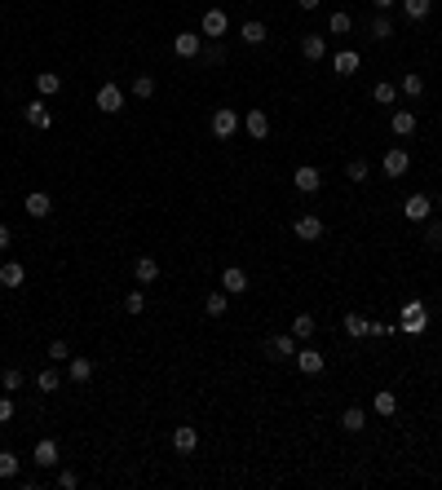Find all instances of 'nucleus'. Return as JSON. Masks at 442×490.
Listing matches in <instances>:
<instances>
[{
	"label": "nucleus",
	"instance_id": "1",
	"mask_svg": "<svg viewBox=\"0 0 442 490\" xmlns=\"http://www.w3.org/2000/svg\"><path fill=\"white\" fill-rule=\"evenodd\" d=\"M208 128H212V137L226 141V137H235L239 128H244V119H239L230 106H217V111H212V119H208Z\"/></svg>",
	"mask_w": 442,
	"mask_h": 490
},
{
	"label": "nucleus",
	"instance_id": "2",
	"mask_svg": "<svg viewBox=\"0 0 442 490\" xmlns=\"http://www.w3.org/2000/svg\"><path fill=\"white\" fill-rule=\"evenodd\" d=\"M230 31V18H226V9H204V18H199V35H204V40H221V35Z\"/></svg>",
	"mask_w": 442,
	"mask_h": 490
},
{
	"label": "nucleus",
	"instance_id": "3",
	"mask_svg": "<svg viewBox=\"0 0 442 490\" xmlns=\"http://www.w3.org/2000/svg\"><path fill=\"white\" fill-rule=\"evenodd\" d=\"M323 230H328V225H323V217H314V212H301V217L292 221V234L301 238V243H314V238H323Z\"/></svg>",
	"mask_w": 442,
	"mask_h": 490
},
{
	"label": "nucleus",
	"instance_id": "4",
	"mask_svg": "<svg viewBox=\"0 0 442 490\" xmlns=\"http://www.w3.org/2000/svg\"><path fill=\"white\" fill-rule=\"evenodd\" d=\"M402 217H407L411 225H425L429 217H434V199H429V195H407V203H402Z\"/></svg>",
	"mask_w": 442,
	"mask_h": 490
},
{
	"label": "nucleus",
	"instance_id": "5",
	"mask_svg": "<svg viewBox=\"0 0 442 490\" xmlns=\"http://www.w3.org/2000/svg\"><path fill=\"white\" fill-rule=\"evenodd\" d=\"M266 358H274V362H288V358H296V336H292V331L270 336V340H266Z\"/></svg>",
	"mask_w": 442,
	"mask_h": 490
},
{
	"label": "nucleus",
	"instance_id": "6",
	"mask_svg": "<svg viewBox=\"0 0 442 490\" xmlns=\"http://www.w3.org/2000/svg\"><path fill=\"white\" fill-rule=\"evenodd\" d=\"M173 450L177 455H195L199 450V428L195 424H177L173 428Z\"/></svg>",
	"mask_w": 442,
	"mask_h": 490
},
{
	"label": "nucleus",
	"instance_id": "7",
	"mask_svg": "<svg viewBox=\"0 0 442 490\" xmlns=\"http://www.w3.org/2000/svg\"><path fill=\"white\" fill-rule=\"evenodd\" d=\"M244 133L253 137V141H266L270 137V115L261 111V106H253V111L244 115Z\"/></svg>",
	"mask_w": 442,
	"mask_h": 490
},
{
	"label": "nucleus",
	"instance_id": "8",
	"mask_svg": "<svg viewBox=\"0 0 442 490\" xmlns=\"http://www.w3.org/2000/svg\"><path fill=\"white\" fill-rule=\"evenodd\" d=\"M93 102H98V111H102V115H119V111H124V89H115V85H102Z\"/></svg>",
	"mask_w": 442,
	"mask_h": 490
},
{
	"label": "nucleus",
	"instance_id": "9",
	"mask_svg": "<svg viewBox=\"0 0 442 490\" xmlns=\"http://www.w3.org/2000/svg\"><path fill=\"white\" fill-rule=\"evenodd\" d=\"M31 464H35V469H58V464H62V460H58V441L40 437V441H35V450H31Z\"/></svg>",
	"mask_w": 442,
	"mask_h": 490
},
{
	"label": "nucleus",
	"instance_id": "10",
	"mask_svg": "<svg viewBox=\"0 0 442 490\" xmlns=\"http://www.w3.org/2000/svg\"><path fill=\"white\" fill-rule=\"evenodd\" d=\"M22 115H27V124H31V128H44V133H49V128H53V111H49V106H44V98L27 102V106H22Z\"/></svg>",
	"mask_w": 442,
	"mask_h": 490
},
{
	"label": "nucleus",
	"instance_id": "11",
	"mask_svg": "<svg viewBox=\"0 0 442 490\" xmlns=\"http://www.w3.org/2000/svg\"><path fill=\"white\" fill-rule=\"evenodd\" d=\"M292 186H296V190H301V195H314V190H318V186H323V173H318V168H314V164H301V168H296V173H292Z\"/></svg>",
	"mask_w": 442,
	"mask_h": 490
},
{
	"label": "nucleus",
	"instance_id": "12",
	"mask_svg": "<svg viewBox=\"0 0 442 490\" xmlns=\"http://www.w3.org/2000/svg\"><path fill=\"white\" fill-rule=\"evenodd\" d=\"M296 367H301L305 376H318L328 367V358H323V349H314V344H305V349H296Z\"/></svg>",
	"mask_w": 442,
	"mask_h": 490
},
{
	"label": "nucleus",
	"instance_id": "13",
	"mask_svg": "<svg viewBox=\"0 0 442 490\" xmlns=\"http://www.w3.org/2000/svg\"><path fill=\"white\" fill-rule=\"evenodd\" d=\"M380 168H385V177H402L411 168V155L402 150V146H393V150H385V159H380Z\"/></svg>",
	"mask_w": 442,
	"mask_h": 490
},
{
	"label": "nucleus",
	"instance_id": "14",
	"mask_svg": "<svg viewBox=\"0 0 442 490\" xmlns=\"http://www.w3.org/2000/svg\"><path fill=\"white\" fill-rule=\"evenodd\" d=\"M221 292H226V296H244V292H248V274L239 270V265H226V270H221Z\"/></svg>",
	"mask_w": 442,
	"mask_h": 490
},
{
	"label": "nucleus",
	"instance_id": "15",
	"mask_svg": "<svg viewBox=\"0 0 442 490\" xmlns=\"http://www.w3.org/2000/svg\"><path fill=\"white\" fill-rule=\"evenodd\" d=\"M199 49H204V35H199V31H182L173 40V53L177 58H199Z\"/></svg>",
	"mask_w": 442,
	"mask_h": 490
},
{
	"label": "nucleus",
	"instance_id": "16",
	"mask_svg": "<svg viewBox=\"0 0 442 490\" xmlns=\"http://www.w3.org/2000/svg\"><path fill=\"white\" fill-rule=\"evenodd\" d=\"M35 93H40L44 102L58 98V93H62V76H58V71H35Z\"/></svg>",
	"mask_w": 442,
	"mask_h": 490
},
{
	"label": "nucleus",
	"instance_id": "17",
	"mask_svg": "<svg viewBox=\"0 0 442 490\" xmlns=\"http://www.w3.org/2000/svg\"><path fill=\"white\" fill-rule=\"evenodd\" d=\"M301 58L305 62H323L328 58V35H301Z\"/></svg>",
	"mask_w": 442,
	"mask_h": 490
},
{
	"label": "nucleus",
	"instance_id": "18",
	"mask_svg": "<svg viewBox=\"0 0 442 490\" xmlns=\"http://www.w3.org/2000/svg\"><path fill=\"white\" fill-rule=\"evenodd\" d=\"M22 208H27V217L44 221V217H49V212H53V199L44 195V190H31V195H27V203H22Z\"/></svg>",
	"mask_w": 442,
	"mask_h": 490
},
{
	"label": "nucleus",
	"instance_id": "19",
	"mask_svg": "<svg viewBox=\"0 0 442 490\" xmlns=\"http://www.w3.org/2000/svg\"><path fill=\"white\" fill-rule=\"evenodd\" d=\"M133 279L142 283V288H151V283L160 279V261H155V256H137L133 261Z\"/></svg>",
	"mask_w": 442,
	"mask_h": 490
},
{
	"label": "nucleus",
	"instance_id": "20",
	"mask_svg": "<svg viewBox=\"0 0 442 490\" xmlns=\"http://www.w3.org/2000/svg\"><path fill=\"white\" fill-rule=\"evenodd\" d=\"M425 322H429V314H425L420 301H411L407 309H402V331H411V336H416V331H425Z\"/></svg>",
	"mask_w": 442,
	"mask_h": 490
},
{
	"label": "nucleus",
	"instance_id": "21",
	"mask_svg": "<svg viewBox=\"0 0 442 490\" xmlns=\"http://www.w3.org/2000/svg\"><path fill=\"white\" fill-rule=\"evenodd\" d=\"M226 58H230V53H226V44H221V40H204V49H199L195 62H199V67H221Z\"/></svg>",
	"mask_w": 442,
	"mask_h": 490
},
{
	"label": "nucleus",
	"instance_id": "22",
	"mask_svg": "<svg viewBox=\"0 0 442 490\" xmlns=\"http://www.w3.org/2000/svg\"><path fill=\"white\" fill-rule=\"evenodd\" d=\"M93 371H98V367H93V358H85V353H76V358H71V380H76V385H89V380H93Z\"/></svg>",
	"mask_w": 442,
	"mask_h": 490
},
{
	"label": "nucleus",
	"instance_id": "23",
	"mask_svg": "<svg viewBox=\"0 0 442 490\" xmlns=\"http://www.w3.org/2000/svg\"><path fill=\"white\" fill-rule=\"evenodd\" d=\"M389 128H393V137H411L416 133V111H393Z\"/></svg>",
	"mask_w": 442,
	"mask_h": 490
},
{
	"label": "nucleus",
	"instance_id": "24",
	"mask_svg": "<svg viewBox=\"0 0 442 490\" xmlns=\"http://www.w3.org/2000/svg\"><path fill=\"white\" fill-rule=\"evenodd\" d=\"M0 283L14 292V288H22V283H27V270H22L18 261H5V265H0Z\"/></svg>",
	"mask_w": 442,
	"mask_h": 490
},
{
	"label": "nucleus",
	"instance_id": "25",
	"mask_svg": "<svg viewBox=\"0 0 442 490\" xmlns=\"http://www.w3.org/2000/svg\"><path fill=\"white\" fill-rule=\"evenodd\" d=\"M341 428H345V433H363V428H367L363 406H345V411H341Z\"/></svg>",
	"mask_w": 442,
	"mask_h": 490
},
{
	"label": "nucleus",
	"instance_id": "26",
	"mask_svg": "<svg viewBox=\"0 0 442 490\" xmlns=\"http://www.w3.org/2000/svg\"><path fill=\"white\" fill-rule=\"evenodd\" d=\"M226 309H230V296H226L221 288L204 296V314H208V318H226Z\"/></svg>",
	"mask_w": 442,
	"mask_h": 490
},
{
	"label": "nucleus",
	"instance_id": "27",
	"mask_svg": "<svg viewBox=\"0 0 442 490\" xmlns=\"http://www.w3.org/2000/svg\"><path fill=\"white\" fill-rule=\"evenodd\" d=\"M345 336H354V340L372 336V318H363V314H345Z\"/></svg>",
	"mask_w": 442,
	"mask_h": 490
},
{
	"label": "nucleus",
	"instance_id": "28",
	"mask_svg": "<svg viewBox=\"0 0 442 490\" xmlns=\"http://www.w3.org/2000/svg\"><path fill=\"white\" fill-rule=\"evenodd\" d=\"M367 35H372L376 44H385L389 35H393V22H389V14H376L372 22H367Z\"/></svg>",
	"mask_w": 442,
	"mask_h": 490
},
{
	"label": "nucleus",
	"instance_id": "29",
	"mask_svg": "<svg viewBox=\"0 0 442 490\" xmlns=\"http://www.w3.org/2000/svg\"><path fill=\"white\" fill-rule=\"evenodd\" d=\"M398 5H402V14H407L411 22H425L429 9H434V0H398Z\"/></svg>",
	"mask_w": 442,
	"mask_h": 490
},
{
	"label": "nucleus",
	"instance_id": "30",
	"mask_svg": "<svg viewBox=\"0 0 442 490\" xmlns=\"http://www.w3.org/2000/svg\"><path fill=\"white\" fill-rule=\"evenodd\" d=\"M314 331H318L314 314H296V318H292V336H296V340H309V336H314Z\"/></svg>",
	"mask_w": 442,
	"mask_h": 490
},
{
	"label": "nucleus",
	"instance_id": "31",
	"mask_svg": "<svg viewBox=\"0 0 442 490\" xmlns=\"http://www.w3.org/2000/svg\"><path fill=\"white\" fill-rule=\"evenodd\" d=\"M372 411H376V415H393V411H398V393L380 389L376 398H372Z\"/></svg>",
	"mask_w": 442,
	"mask_h": 490
},
{
	"label": "nucleus",
	"instance_id": "32",
	"mask_svg": "<svg viewBox=\"0 0 442 490\" xmlns=\"http://www.w3.org/2000/svg\"><path fill=\"white\" fill-rule=\"evenodd\" d=\"M239 40L244 44H266V22H244V27H239Z\"/></svg>",
	"mask_w": 442,
	"mask_h": 490
},
{
	"label": "nucleus",
	"instance_id": "33",
	"mask_svg": "<svg viewBox=\"0 0 442 490\" xmlns=\"http://www.w3.org/2000/svg\"><path fill=\"white\" fill-rule=\"evenodd\" d=\"M402 98H425V76H416V71H407V76H402Z\"/></svg>",
	"mask_w": 442,
	"mask_h": 490
},
{
	"label": "nucleus",
	"instance_id": "34",
	"mask_svg": "<svg viewBox=\"0 0 442 490\" xmlns=\"http://www.w3.org/2000/svg\"><path fill=\"white\" fill-rule=\"evenodd\" d=\"M35 389H40V393H58V389H62V376H58L53 367H44V371L35 376Z\"/></svg>",
	"mask_w": 442,
	"mask_h": 490
},
{
	"label": "nucleus",
	"instance_id": "35",
	"mask_svg": "<svg viewBox=\"0 0 442 490\" xmlns=\"http://www.w3.org/2000/svg\"><path fill=\"white\" fill-rule=\"evenodd\" d=\"M332 67H337V76H354V71H358V53H354V49H345V53L332 58Z\"/></svg>",
	"mask_w": 442,
	"mask_h": 490
},
{
	"label": "nucleus",
	"instance_id": "36",
	"mask_svg": "<svg viewBox=\"0 0 442 490\" xmlns=\"http://www.w3.org/2000/svg\"><path fill=\"white\" fill-rule=\"evenodd\" d=\"M345 177H350L354 186H363L367 177H372V168H367V159H350V164H345Z\"/></svg>",
	"mask_w": 442,
	"mask_h": 490
},
{
	"label": "nucleus",
	"instance_id": "37",
	"mask_svg": "<svg viewBox=\"0 0 442 490\" xmlns=\"http://www.w3.org/2000/svg\"><path fill=\"white\" fill-rule=\"evenodd\" d=\"M18 455H14V450H0V477H5V482H14V477H18Z\"/></svg>",
	"mask_w": 442,
	"mask_h": 490
},
{
	"label": "nucleus",
	"instance_id": "38",
	"mask_svg": "<svg viewBox=\"0 0 442 490\" xmlns=\"http://www.w3.org/2000/svg\"><path fill=\"white\" fill-rule=\"evenodd\" d=\"M372 98H376L380 106H393V102H398V89H393V85H389V80H380V85L372 89Z\"/></svg>",
	"mask_w": 442,
	"mask_h": 490
},
{
	"label": "nucleus",
	"instance_id": "39",
	"mask_svg": "<svg viewBox=\"0 0 442 490\" xmlns=\"http://www.w3.org/2000/svg\"><path fill=\"white\" fill-rule=\"evenodd\" d=\"M425 243L434 247V252H442V221H434V217L425 221Z\"/></svg>",
	"mask_w": 442,
	"mask_h": 490
},
{
	"label": "nucleus",
	"instance_id": "40",
	"mask_svg": "<svg viewBox=\"0 0 442 490\" xmlns=\"http://www.w3.org/2000/svg\"><path fill=\"white\" fill-rule=\"evenodd\" d=\"M350 27H354L350 14H332V18H328V31H332V35H350Z\"/></svg>",
	"mask_w": 442,
	"mask_h": 490
},
{
	"label": "nucleus",
	"instance_id": "41",
	"mask_svg": "<svg viewBox=\"0 0 442 490\" xmlns=\"http://www.w3.org/2000/svg\"><path fill=\"white\" fill-rule=\"evenodd\" d=\"M124 314H133V318L146 314V296H142V292H128V296H124Z\"/></svg>",
	"mask_w": 442,
	"mask_h": 490
},
{
	"label": "nucleus",
	"instance_id": "42",
	"mask_svg": "<svg viewBox=\"0 0 442 490\" xmlns=\"http://www.w3.org/2000/svg\"><path fill=\"white\" fill-rule=\"evenodd\" d=\"M44 358H49V362H62V358H71V344H67V340H49Z\"/></svg>",
	"mask_w": 442,
	"mask_h": 490
},
{
	"label": "nucleus",
	"instance_id": "43",
	"mask_svg": "<svg viewBox=\"0 0 442 490\" xmlns=\"http://www.w3.org/2000/svg\"><path fill=\"white\" fill-rule=\"evenodd\" d=\"M0 389H5V393H14V389H22V371H18V367H9V371L0 376Z\"/></svg>",
	"mask_w": 442,
	"mask_h": 490
},
{
	"label": "nucleus",
	"instance_id": "44",
	"mask_svg": "<svg viewBox=\"0 0 442 490\" xmlns=\"http://www.w3.org/2000/svg\"><path fill=\"white\" fill-rule=\"evenodd\" d=\"M155 93V76H137L133 80V98H151Z\"/></svg>",
	"mask_w": 442,
	"mask_h": 490
},
{
	"label": "nucleus",
	"instance_id": "45",
	"mask_svg": "<svg viewBox=\"0 0 442 490\" xmlns=\"http://www.w3.org/2000/svg\"><path fill=\"white\" fill-rule=\"evenodd\" d=\"M58 486H62V490H76V486H80V473H71V469H58Z\"/></svg>",
	"mask_w": 442,
	"mask_h": 490
},
{
	"label": "nucleus",
	"instance_id": "46",
	"mask_svg": "<svg viewBox=\"0 0 442 490\" xmlns=\"http://www.w3.org/2000/svg\"><path fill=\"white\" fill-rule=\"evenodd\" d=\"M9 420H14V398L0 393V424H9Z\"/></svg>",
	"mask_w": 442,
	"mask_h": 490
},
{
	"label": "nucleus",
	"instance_id": "47",
	"mask_svg": "<svg viewBox=\"0 0 442 490\" xmlns=\"http://www.w3.org/2000/svg\"><path fill=\"white\" fill-rule=\"evenodd\" d=\"M9 243H14V230H9V221H0V252H9Z\"/></svg>",
	"mask_w": 442,
	"mask_h": 490
},
{
	"label": "nucleus",
	"instance_id": "48",
	"mask_svg": "<svg viewBox=\"0 0 442 490\" xmlns=\"http://www.w3.org/2000/svg\"><path fill=\"white\" fill-rule=\"evenodd\" d=\"M372 5L380 9V14H389V9H393V5H398V0H372Z\"/></svg>",
	"mask_w": 442,
	"mask_h": 490
},
{
	"label": "nucleus",
	"instance_id": "49",
	"mask_svg": "<svg viewBox=\"0 0 442 490\" xmlns=\"http://www.w3.org/2000/svg\"><path fill=\"white\" fill-rule=\"evenodd\" d=\"M296 5H301L305 14H309V9H318V5H323V0H296Z\"/></svg>",
	"mask_w": 442,
	"mask_h": 490
},
{
	"label": "nucleus",
	"instance_id": "50",
	"mask_svg": "<svg viewBox=\"0 0 442 490\" xmlns=\"http://www.w3.org/2000/svg\"><path fill=\"white\" fill-rule=\"evenodd\" d=\"M438 208H442V190H438Z\"/></svg>",
	"mask_w": 442,
	"mask_h": 490
}]
</instances>
